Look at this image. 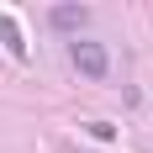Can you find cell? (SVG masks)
Wrapping results in <instances>:
<instances>
[{"instance_id":"cell-1","label":"cell","mask_w":153,"mask_h":153,"mask_svg":"<svg viewBox=\"0 0 153 153\" xmlns=\"http://www.w3.org/2000/svg\"><path fill=\"white\" fill-rule=\"evenodd\" d=\"M69 58H74V69H79L85 79H106V74H111V53H106V42L79 37V42H69Z\"/></svg>"},{"instance_id":"cell-3","label":"cell","mask_w":153,"mask_h":153,"mask_svg":"<svg viewBox=\"0 0 153 153\" xmlns=\"http://www.w3.org/2000/svg\"><path fill=\"white\" fill-rule=\"evenodd\" d=\"M0 42L11 58H27V42H21V27H16V16H0Z\"/></svg>"},{"instance_id":"cell-2","label":"cell","mask_w":153,"mask_h":153,"mask_svg":"<svg viewBox=\"0 0 153 153\" xmlns=\"http://www.w3.org/2000/svg\"><path fill=\"white\" fill-rule=\"evenodd\" d=\"M48 21H53L58 32H79L85 21H90V11H85V5H53V11H48Z\"/></svg>"}]
</instances>
